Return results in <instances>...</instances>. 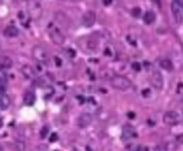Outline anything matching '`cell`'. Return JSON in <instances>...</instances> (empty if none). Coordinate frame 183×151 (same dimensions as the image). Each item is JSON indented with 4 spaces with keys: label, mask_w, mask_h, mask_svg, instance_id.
Segmentation results:
<instances>
[{
    "label": "cell",
    "mask_w": 183,
    "mask_h": 151,
    "mask_svg": "<svg viewBox=\"0 0 183 151\" xmlns=\"http://www.w3.org/2000/svg\"><path fill=\"white\" fill-rule=\"evenodd\" d=\"M32 53H33L34 60H36L37 63H42V64H43V63H47V61H49V54H47L46 49H43L42 46H34Z\"/></svg>",
    "instance_id": "cell-2"
},
{
    "label": "cell",
    "mask_w": 183,
    "mask_h": 151,
    "mask_svg": "<svg viewBox=\"0 0 183 151\" xmlns=\"http://www.w3.org/2000/svg\"><path fill=\"white\" fill-rule=\"evenodd\" d=\"M49 36H50V40L54 43V44H63L65 43V34L62 33V30L59 27H54V29H50L49 32Z\"/></svg>",
    "instance_id": "cell-3"
},
{
    "label": "cell",
    "mask_w": 183,
    "mask_h": 151,
    "mask_svg": "<svg viewBox=\"0 0 183 151\" xmlns=\"http://www.w3.org/2000/svg\"><path fill=\"white\" fill-rule=\"evenodd\" d=\"M172 14L175 17V20H176V23L177 24H182L183 23V9L177 4V1L176 0H173L172 1Z\"/></svg>",
    "instance_id": "cell-5"
},
{
    "label": "cell",
    "mask_w": 183,
    "mask_h": 151,
    "mask_svg": "<svg viewBox=\"0 0 183 151\" xmlns=\"http://www.w3.org/2000/svg\"><path fill=\"white\" fill-rule=\"evenodd\" d=\"M12 66H13V60H12L10 57L6 56V57H1V59H0V67L3 68V70H4V68H12Z\"/></svg>",
    "instance_id": "cell-16"
},
{
    "label": "cell",
    "mask_w": 183,
    "mask_h": 151,
    "mask_svg": "<svg viewBox=\"0 0 183 151\" xmlns=\"http://www.w3.org/2000/svg\"><path fill=\"white\" fill-rule=\"evenodd\" d=\"M82 21H83L84 27H92V26L96 23V13H95L93 10L84 12L83 16H82Z\"/></svg>",
    "instance_id": "cell-6"
},
{
    "label": "cell",
    "mask_w": 183,
    "mask_h": 151,
    "mask_svg": "<svg viewBox=\"0 0 183 151\" xmlns=\"http://www.w3.org/2000/svg\"><path fill=\"white\" fill-rule=\"evenodd\" d=\"M134 150H137V151H149V148H148L146 145H137V147H134Z\"/></svg>",
    "instance_id": "cell-24"
},
{
    "label": "cell",
    "mask_w": 183,
    "mask_h": 151,
    "mask_svg": "<svg viewBox=\"0 0 183 151\" xmlns=\"http://www.w3.org/2000/svg\"><path fill=\"white\" fill-rule=\"evenodd\" d=\"M49 131H50L49 125H43L42 130H40V138H46V135L49 134Z\"/></svg>",
    "instance_id": "cell-17"
},
{
    "label": "cell",
    "mask_w": 183,
    "mask_h": 151,
    "mask_svg": "<svg viewBox=\"0 0 183 151\" xmlns=\"http://www.w3.org/2000/svg\"><path fill=\"white\" fill-rule=\"evenodd\" d=\"M4 36L6 37H17L19 36V29H17L15 24H10L4 29Z\"/></svg>",
    "instance_id": "cell-11"
},
{
    "label": "cell",
    "mask_w": 183,
    "mask_h": 151,
    "mask_svg": "<svg viewBox=\"0 0 183 151\" xmlns=\"http://www.w3.org/2000/svg\"><path fill=\"white\" fill-rule=\"evenodd\" d=\"M150 83H152V85H153L154 88H157V90H162V88H163V76H162V73H160L159 70H154V71L152 73V76H150Z\"/></svg>",
    "instance_id": "cell-4"
},
{
    "label": "cell",
    "mask_w": 183,
    "mask_h": 151,
    "mask_svg": "<svg viewBox=\"0 0 183 151\" xmlns=\"http://www.w3.org/2000/svg\"><path fill=\"white\" fill-rule=\"evenodd\" d=\"M132 68H133L134 71H140V70H142V64L137 63V61H133V63H132Z\"/></svg>",
    "instance_id": "cell-20"
},
{
    "label": "cell",
    "mask_w": 183,
    "mask_h": 151,
    "mask_svg": "<svg viewBox=\"0 0 183 151\" xmlns=\"http://www.w3.org/2000/svg\"><path fill=\"white\" fill-rule=\"evenodd\" d=\"M17 17H19L20 21H26V20H27V14H26V12H19V13H17Z\"/></svg>",
    "instance_id": "cell-19"
},
{
    "label": "cell",
    "mask_w": 183,
    "mask_h": 151,
    "mask_svg": "<svg viewBox=\"0 0 183 151\" xmlns=\"http://www.w3.org/2000/svg\"><path fill=\"white\" fill-rule=\"evenodd\" d=\"M159 67L166 70V71H172V70H173V63H172V60H169V59H160V60H159Z\"/></svg>",
    "instance_id": "cell-12"
},
{
    "label": "cell",
    "mask_w": 183,
    "mask_h": 151,
    "mask_svg": "<svg viewBox=\"0 0 183 151\" xmlns=\"http://www.w3.org/2000/svg\"><path fill=\"white\" fill-rule=\"evenodd\" d=\"M175 140H176V143H177V144H183V134L176 135V138H175Z\"/></svg>",
    "instance_id": "cell-25"
},
{
    "label": "cell",
    "mask_w": 183,
    "mask_h": 151,
    "mask_svg": "<svg viewBox=\"0 0 183 151\" xmlns=\"http://www.w3.org/2000/svg\"><path fill=\"white\" fill-rule=\"evenodd\" d=\"M179 121V114L176 111H166L163 114V123L166 125H175Z\"/></svg>",
    "instance_id": "cell-7"
},
{
    "label": "cell",
    "mask_w": 183,
    "mask_h": 151,
    "mask_svg": "<svg viewBox=\"0 0 183 151\" xmlns=\"http://www.w3.org/2000/svg\"><path fill=\"white\" fill-rule=\"evenodd\" d=\"M127 117H129V118H134V113H133V111H129V113H127Z\"/></svg>",
    "instance_id": "cell-28"
},
{
    "label": "cell",
    "mask_w": 183,
    "mask_h": 151,
    "mask_svg": "<svg viewBox=\"0 0 183 151\" xmlns=\"http://www.w3.org/2000/svg\"><path fill=\"white\" fill-rule=\"evenodd\" d=\"M154 20H156V14H154V12L148 10V12L145 13V16H143V21H145V24H153Z\"/></svg>",
    "instance_id": "cell-14"
},
{
    "label": "cell",
    "mask_w": 183,
    "mask_h": 151,
    "mask_svg": "<svg viewBox=\"0 0 183 151\" xmlns=\"http://www.w3.org/2000/svg\"><path fill=\"white\" fill-rule=\"evenodd\" d=\"M69 1H82V0H69Z\"/></svg>",
    "instance_id": "cell-34"
},
{
    "label": "cell",
    "mask_w": 183,
    "mask_h": 151,
    "mask_svg": "<svg viewBox=\"0 0 183 151\" xmlns=\"http://www.w3.org/2000/svg\"><path fill=\"white\" fill-rule=\"evenodd\" d=\"M23 101L26 103V105H33L34 101H36V96H34V93H32V91H26L24 96H23Z\"/></svg>",
    "instance_id": "cell-13"
},
{
    "label": "cell",
    "mask_w": 183,
    "mask_h": 151,
    "mask_svg": "<svg viewBox=\"0 0 183 151\" xmlns=\"http://www.w3.org/2000/svg\"><path fill=\"white\" fill-rule=\"evenodd\" d=\"M1 125H3V121H1V118H0V128H1Z\"/></svg>",
    "instance_id": "cell-33"
},
{
    "label": "cell",
    "mask_w": 183,
    "mask_h": 151,
    "mask_svg": "<svg viewBox=\"0 0 183 151\" xmlns=\"http://www.w3.org/2000/svg\"><path fill=\"white\" fill-rule=\"evenodd\" d=\"M176 1H177V4H179V6L183 9V0H176Z\"/></svg>",
    "instance_id": "cell-30"
},
{
    "label": "cell",
    "mask_w": 183,
    "mask_h": 151,
    "mask_svg": "<svg viewBox=\"0 0 183 151\" xmlns=\"http://www.w3.org/2000/svg\"><path fill=\"white\" fill-rule=\"evenodd\" d=\"M77 100L80 101V104H83V101H84V97H82V96H77Z\"/></svg>",
    "instance_id": "cell-29"
},
{
    "label": "cell",
    "mask_w": 183,
    "mask_h": 151,
    "mask_svg": "<svg viewBox=\"0 0 183 151\" xmlns=\"http://www.w3.org/2000/svg\"><path fill=\"white\" fill-rule=\"evenodd\" d=\"M4 93V85H0V94Z\"/></svg>",
    "instance_id": "cell-31"
},
{
    "label": "cell",
    "mask_w": 183,
    "mask_h": 151,
    "mask_svg": "<svg viewBox=\"0 0 183 151\" xmlns=\"http://www.w3.org/2000/svg\"><path fill=\"white\" fill-rule=\"evenodd\" d=\"M177 93H183V83L177 84Z\"/></svg>",
    "instance_id": "cell-26"
},
{
    "label": "cell",
    "mask_w": 183,
    "mask_h": 151,
    "mask_svg": "<svg viewBox=\"0 0 183 151\" xmlns=\"http://www.w3.org/2000/svg\"><path fill=\"white\" fill-rule=\"evenodd\" d=\"M92 121H93V116L90 113H83V114H80V117L77 118V125L80 128H86V127H89L92 124Z\"/></svg>",
    "instance_id": "cell-8"
},
{
    "label": "cell",
    "mask_w": 183,
    "mask_h": 151,
    "mask_svg": "<svg viewBox=\"0 0 183 151\" xmlns=\"http://www.w3.org/2000/svg\"><path fill=\"white\" fill-rule=\"evenodd\" d=\"M6 80H7V76H6L4 70L0 68V85H4V84H6Z\"/></svg>",
    "instance_id": "cell-18"
},
{
    "label": "cell",
    "mask_w": 183,
    "mask_h": 151,
    "mask_svg": "<svg viewBox=\"0 0 183 151\" xmlns=\"http://www.w3.org/2000/svg\"><path fill=\"white\" fill-rule=\"evenodd\" d=\"M110 84L113 88L116 90H127L132 87V81L129 77L126 76H122V74H116V76H112L110 79Z\"/></svg>",
    "instance_id": "cell-1"
},
{
    "label": "cell",
    "mask_w": 183,
    "mask_h": 151,
    "mask_svg": "<svg viewBox=\"0 0 183 151\" xmlns=\"http://www.w3.org/2000/svg\"><path fill=\"white\" fill-rule=\"evenodd\" d=\"M142 96H143L145 99H148V97H150V91L148 88H143V90H142Z\"/></svg>",
    "instance_id": "cell-23"
},
{
    "label": "cell",
    "mask_w": 183,
    "mask_h": 151,
    "mask_svg": "<svg viewBox=\"0 0 183 151\" xmlns=\"http://www.w3.org/2000/svg\"><path fill=\"white\" fill-rule=\"evenodd\" d=\"M136 137H137V133L132 125H125L123 127V130H122V138L123 140L129 141V140H133Z\"/></svg>",
    "instance_id": "cell-9"
},
{
    "label": "cell",
    "mask_w": 183,
    "mask_h": 151,
    "mask_svg": "<svg viewBox=\"0 0 183 151\" xmlns=\"http://www.w3.org/2000/svg\"><path fill=\"white\" fill-rule=\"evenodd\" d=\"M59 140V135H57V133H53V134L50 135V143H56Z\"/></svg>",
    "instance_id": "cell-22"
},
{
    "label": "cell",
    "mask_w": 183,
    "mask_h": 151,
    "mask_svg": "<svg viewBox=\"0 0 183 151\" xmlns=\"http://www.w3.org/2000/svg\"><path fill=\"white\" fill-rule=\"evenodd\" d=\"M110 3H112V0H104V4H106V6H109Z\"/></svg>",
    "instance_id": "cell-32"
},
{
    "label": "cell",
    "mask_w": 183,
    "mask_h": 151,
    "mask_svg": "<svg viewBox=\"0 0 183 151\" xmlns=\"http://www.w3.org/2000/svg\"><path fill=\"white\" fill-rule=\"evenodd\" d=\"M9 105H10V97L6 96L4 93L0 94V110H6L9 108Z\"/></svg>",
    "instance_id": "cell-15"
},
{
    "label": "cell",
    "mask_w": 183,
    "mask_h": 151,
    "mask_svg": "<svg viewBox=\"0 0 183 151\" xmlns=\"http://www.w3.org/2000/svg\"><path fill=\"white\" fill-rule=\"evenodd\" d=\"M20 71H22V74H23V77H24L26 80H32V79L34 77V74H36L34 68L32 67V66H29V64H24V66H22Z\"/></svg>",
    "instance_id": "cell-10"
},
{
    "label": "cell",
    "mask_w": 183,
    "mask_h": 151,
    "mask_svg": "<svg viewBox=\"0 0 183 151\" xmlns=\"http://www.w3.org/2000/svg\"><path fill=\"white\" fill-rule=\"evenodd\" d=\"M54 63H56V66H62V60H60L59 57H56V59H54Z\"/></svg>",
    "instance_id": "cell-27"
},
{
    "label": "cell",
    "mask_w": 183,
    "mask_h": 151,
    "mask_svg": "<svg viewBox=\"0 0 183 151\" xmlns=\"http://www.w3.org/2000/svg\"><path fill=\"white\" fill-rule=\"evenodd\" d=\"M132 16L140 17V9H139V7H133V9H132Z\"/></svg>",
    "instance_id": "cell-21"
}]
</instances>
